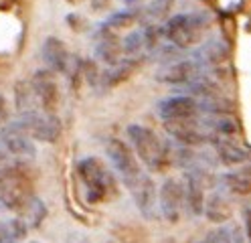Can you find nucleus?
<instances>
[{
    "instance_id": "1",
    "label": "nucleus",
    "mask_w": 251,
    "mask_h": 243,
    "mask_svg": "<svg viewBox=\"0 0 251 243\" xmlns=\"http://www.w3.org/2000/svg\"><path fill=\"white\" fill-rule=\"evenodd\" d=\"M126 134H128V140L134 148L136 158L142 160V164L148 170L162 172L172 164L168 144H164L154 130H150L142 124H132L126 128Z\"/></svg>"
},
{
    "instance_id": "2",
    "label": "nucleus",
    "mask_w": 251,
    "mask_h": 243,
    "mask_svg": "<svg viewBox=\"0 0 251 243\" xmlns=\"http://www.w3.org/2000/svg\"><path fill=\"white\" fill-rule=\"evenodd\" d=\"M77 174L85 187V199L87 203H101L116 190V181L112 170L96 156H87L77 162Z\"/></svg>"
},
{
    "instance_id": "3",
    "label": "nucleus",
    "mask_w": 251,
    "mask_h": 243,
    "mask_svg": "<svg viewBox=\"0 0 251 243\" xmlns=\"http://www.w3.org/2000/svg\"><path fill=\"white\" fill-rule=\"evenodd\" d=\"M207 12H193V14H176L162 27V35L178 49H188L201 43L202 32L209 27Z\"/></svg>"
},
{
    "instance_id": "4",
    "label": "nucleus",
    "mask_w": 251,
    "mask_h": 243,
    "mask_svg": "<svg viewBox=\"0 0 251 243\" xmlns=\"http://www.w3.org/2000/svg\"><path fill=\"white\" fill-rule=\"evenodd\" d=\"M105 154H107V160H109V164H112V168L122 178V183L128 189H134L144 172L140 170V162L130 146L120 138H109L105 144Z\"/></svg>"
},
{
    "instance_id": "5",
    "label": "nucleus",
    "mask_w": 251,
    "mask_h": 243,
    "mask_svg": "<svg viewBox=\"0 0 251 243\" xmlns=\"http://www.w3.org/2000/svg\"><path fill=\"white\" fill-rule=\"evenodd\" d=\"M12 126L30 140H39V142H55L61 134V124L53 113H41L37 109L21 113L12 122Z\"/></svg>"
},
{
    "instance_id": "6",
    "label": "nucleus",
    "mask_w": 251,
    "mask_h": 243,
    "mask_svg": "<svg viewBox=\"0 0 251 243\" xmlns=\"http://www.w3.org/2000/svg\"><path fill=\"white\" fill-rule=\"evenodd\" d=\"M158 209L168 223L180 221L184 213V185L178 178H166L158 190Z\"/></svg>"
},
{
    "instance_id": "7",
    "label": "nucleus",
    "mask_w": 251,
    "mask_h": 243,
    "mask_svg": "<svg viewBox=\"0 0 251 243\" xmlns=\"http://www.w3.org/2000/svg\"><path fill=\"white\" fill-rule=\"evenodd\" d=\"M166 132L180 146H199L205 142H213V136L209 134L202 120H197V118L166 122Z\"/></svg>"
},
{
    "instance_id": "8",
    "label": "nucleus",
    "mask_w": 251,
    "mask_h": 243,
    "mask_svg": "<svg viewBox=\"0 0 251 243\" xmlns=\"http://www.w3.org/2000/svg\"><path fill=\"white\" fill-rule=\"evenodd\" d=\"M201 75L199 63L193 59H176L172 63H166L164 67L156 73V79L168 85H188Z\"/></svg>"
},
{
    "instance_id": "9",
    "label": "nucleus",
    "mask_w": 251,
    "mask_h": 243,
    "mask_svg": "<svg viewBox=\"0 0 251 243\" xmlns=\"http://www.w3.org/2000/svg\"><path fill=\"white\" fill-rule=\"evenodd\" d=\"M156 111L164 122L172 120H186V118H195L199 111V102L191 95H172L162 100L156 106Z\"/></svg>"
},
{
    "instance_id": "10",
    "label": "nucleus",
    "mask_w": 251,
    "mask_h": 243,
    "mask_svg": "<svg viewBox=\"0 0 251 243\" xmlns=\"http://www.w3.org/2000/svg\"><path fill=\"white\" fill-rule=\"evenodd\" d=\"M30 83H33L37 100L41 102L45 113H53V109L59 106V85L55 81L53 71H49V69L37 71L33 75V79H30Z\"/></svg>"
},
{
    "instance_id": "11",
    "label": "nucleus",
    "mask_w": 251,
    "mask_h": 243,
    "mask_svg": "<svg viewBox=\"0 0 251 243\" xmlns=\"http://www.w3.org/2000/svg\"><path fill=\"white\" fill-rule=\"evenodd\" d=\"M0 144H2V148L12 156L33 158L37 154L35 142L28 136H25L23 132H19V130L12 126V122H8L2 130H0Z\"/></svg>"
},
{
    "instance_id": "12",
    "label": "nucleus",
    "mask_w": 251,
    "mask_h": 243,
    "mask_svg": "<svg viewBox=\"0 0 251 243\" xmlns=\"http://www.w3.org/2000/svg\"><path fill=\"white\" fill-rule=\"evenodd\" d=\"M41 55H43V61H45V65H47V69L49 71L67 73L71 55L67 51V45L63 43L61 39H57V37L45 39V43L41 47Z\"/></svg>"
},
{
    "instance_id": "13",
    "label": "nucleus",
    "mask_w": 251,
    "mask_h": 243,
    "mask_svg": "<svg viewBox=\"0 0 251 243\" xmlns=\"http://www.w3.org/2000/svg\"><path fill=\"white\" fill-rule=\"evenodd\" d=\"M134 194V201L138 211L142 213L146 219L156 217V207H158V197H156V185L148 174H142V178L136 183L134 189H130Z\"/></svg>"
},
{
    "instance_id": "14",
    "label": "nucleus",
    "mask_w": 251,
    "mask_h": 243,
    "mask_svg": "<svg viewBox=\"0 0 251 243\" xmlns=\"http://www.w3.org/2000/svg\"><path fill=\"white\" fill-rule=\"evenodd\" d=\"M229 57V47L221 39H209L202 43L197 51L193 53V61L199 63V67H215L221 65Z\"/></svg>"
},
{
    "instance_id": "15",
    "label": "nucleus",
    "mask_w": 251,
    "mask_h": 243,
    "mask_svg": "<svg viewBox=\"0 0 251 243\" xmlns=\"http://www.w3.org/2000/svg\"><path fill=\"white\" fill-rule=\"evenodd\" d=\"M202 215L213 223H227L233 215V205L227 197V192L221 190H213L209 197L205 199V209H202Z\"/></svg>"
},
{
    "instance_id": "16",
    "label": "nucleus",
    "mask_w": 251,
    "mask_h": 243,
    "mask_svg": "<svg viewBox=\"0 0 251 243\" xmlns=\"http://www.w3.org/2000/svg\"><path fill=\"white\" fill-rule=\"evenodd\" d=\"M219 183H221L225 192L247 197V194H251V166H239L235 170L223 172L219 176Z\"/></svg>"
},
{
    "instance_id": "17",
    "label": "nucleus",
    "mask_w": 251,
    "mask_h": 243,
    "mask_svg": "<svg viewBox=\"0 0 251 243\" xmlns=\"http://www.w3.org/2000/svg\"><path fill=\"white\" fill-rule=\"evenodd\" d=\"M213 148H215V154H217L219 162H223L225 166H241L249 160L247 150L241 148L237 142H233L229 138H215Z\"/></svg>"
},
{
    "instance_id": "18",
    "label": "nucleus",
    "mask_w": 251,
    "mask_h": 243,
    "mask_svg": "<svg viewBox=\"0 0 251 243\" xmlns=\"http://www.w3.org/2000/svg\"><path fill=\"white\" fill-rule=\"evenodd\" d=\"M96 55L100 61H103L107 65H116L124 57L122 41L116 35H112L109 28H105V27H101V35H100L98 45H96Z\"/></svg>"
},
{
    "instance_id": "19",
    "label": "nucleus",
    "mask_w": 251,
    "mask_h": 243,
    "mask_svg": "<svg viewBox=\"0 0 251 243\" xmlns=\"http://www.w3.org/2000/svg\"><path fill=\"white\" fill-rule=\"evenodd\" d=\"M136 67V61L134 59H122L120 63L112 65L105 73H101V79H100V83L103 87H114L118 85L120 81H124L126 77H128Z\"/></svg>"
},
{
    "instance_id": "20",
    "label": "nucleus",
    "mask_w": 251,
    "mask_h": 243,
    "mask_svg": "<svg viewBox=\"0 0 251 243\" xmlns=\"http://www.w3.org/2000/svg\"><path fill=\"white\" fill-rule=\"evenodd\" d=\"M45 217H47V207L37 197H30L26 201V205L23 207V211H21V219L26 223L28 229H35V227H39L45 221Z\"/></svg>"
},
{
    "instance_id": "21",
    "label": "nucleus",
    "mask_w": 251,
    "mask_h": 243,
    "mask_svg": "<svg viewBox=\"0 0 251 243\" xmlns=\"http://www.w3.org/2000/svg\"><path fill=\"white\" fill-rule=\"evenodd\" d=\"M35 102H37V93L33 89L30 81H19L14 85V104H17L19 111H35Z\"/></svg>"
},
{
    "instance_id": "22",
    "label": "nucleus",
    "mask_w": 251,
    "mask_h": 243,
    "mask_svg": "<svg viewBox=\"0 0 251 243\" xmlns=\"http://www.w3.org/2000/svg\"><path fill=\"white\" fill-rule=\"evenodd\" d=\"M136 23V14L130 12V10H122V12H116L112 14L109 19L103 23L105 28H122V27H130Z\"/></svg>"
},
{
    "instance_id": "23",
    "label": "nucleus",
    "mask_w": 251,
    "mask_h": 243,
    "mask_svg": "<svg viewBox=\"0 0 251 243\" xmlns=\"http://www.w3.org/2000/svg\"><path fill=\"white\" fill-rule=\"evenodd\" d=\"M170 6H172V0H154V2L148 6V14L152 19H162Z\"/></svg>"
},
{
    "instance_id": "24",
    "label": "nucleus",
    "mask_w": 251,
    "mask_h": 243,
    "mask_svg": "<svg viewBox=\"0 0 251 243\" xmlns=\"http://www.w3.org/2000/svg\"><path fill=\"white\" fill-rule=\"evenodd\" d=\"M243 229H245V237L251 243V205H247L243 209Z\"/></svg>"
},
{
    "instance_id": "25",
    "label": "nucleus",
    "mask_w": 251,
    "mask_h": 243,
    "mask_svg": "<svg viewBox=\"0 0 251 243\" xmlns=\"http://www.w3.org/2000/svg\"><path fill=\"white\" fill-rule=\"evenodd\" d=\"M126 4H134V2H138V0H124Z\"/></svg>"
},
{
    "instance_id": "26",
    "label": "nucleus",
    "mask_w": 251,
    "mask_h": 243,
    "mask_svg": "<svg viewBox=\"0 0 251 243\" xmlns=\"http://www.w3.org/2000/svg\"><path fill=\"white\" fill-rule=\"evenodd\" d=\"M67 2H69V4H77V2H79V0H67Z\"/></svg>"
},
{
    "instance_id": "27",
    "label": "nucleus",
    "mask_w": 251,
    "mask_h": 243,
    "mask_svg": "<svg viewBox=\"0 0 251 243\" xmlns=\"http://www.w3.org/2000/svg\"><path fill=\"white\" fill-rule=\"evenodd\" d=\"M28 243H37V241H28Z\"/></svg>"
}]
</instances>
